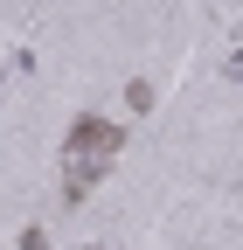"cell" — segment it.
Segmentation results:
<instances>
[{"instance_id": "cell-4", "label": "cell", "mask_w": 243, "mask_h": 250, "mask_svg": "<svg viewBox=\"0 0 243 250\" xmlns=\"http://www.w3.org/2000/svg\"><path fill=\"white\" fill-rule=\"evenodd\" d=\"M229 77H236V83H243V42H236V56H229Z\"/></svg>"}, {"instance_id": "cell-1", "label": "cell", "mask_w": 243, "mask_h": 250, "mask_svg": "<svg viewBox=\"0 0 243 250\" xmlns=\"http://www.w3.org/2000/svg\"><path fill=\"white\" fill-rule=\"evenodd\" d=\"M118 153H125V125H118L111 111H77L70 118V132H63V202L70 208L111 174Z\"/></svg>"}, {"instance_id": "cell-2", "label": "cell", "mask_w": 243, "mask_h": 250, "mask_svg": "<svg viewBox=\"0 0 243 250\" xmlns=\"http://www.w3.org/2000/svg\"><path fill=\"white\" fill-rule=\"evenodd\" d=\"M125 111H139V118L153 111V83H146V77H132V83H125Z\"/></svg>"}, {"instance_id": "cell-3", "label": "cell", "mask_w": 243, "mask_h": 250, "mask_svg": "<svg viewBox=\"0 0 243 250\" xmlns=\"http://www.w3.org/2000/svg\"><path fill=\"white\" fill-rule=\"evenodd\" d=\"M21 250H49V236L42 229H21Z\"/></svg>"}]
</instances>
